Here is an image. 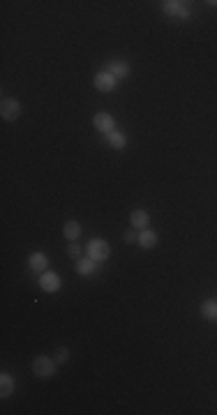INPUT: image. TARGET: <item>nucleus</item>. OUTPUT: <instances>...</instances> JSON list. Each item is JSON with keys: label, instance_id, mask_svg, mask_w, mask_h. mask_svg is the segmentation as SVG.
I'll return each mask as SVG.
<instances>
[{"label": "nucleus", "instance_id": "6e6552de", "mask_svg": "<svg viewBox=\"0 0 217 415\" xmlns=\"http://www.w3.org/2000/svg\"><path fill=\"white\" fill-rule=\"evenodd\" d=\"M130 224H132V229L134 231H143L148 224H150V217H148L146 210L139 208V210H134V213L130 215Z\"/></svg>", "mask_w": 217, "mask_h": 415}, {"label": "nucleus", "instance_id": "f03ea898", "mask_svg": "<svg viewBox=\"0 0 217 415\" xmlns=\"http://www.w3.org/2000/svg\"><path fill=\"white\" fill-rule=\"evenodd\" d=\"M88 256L95 258V261H106L108 256H111V247H108L106 240H102V238H92V240H88Z\"/></svg>", "mask_w": 217, "mask_h": 415}, {"label": "nucleus", "instance_id": "6ab92c4d", "mask_svg": "<svg viewBox=\"0 0 217 415\" xmlns=\"http://www.w3.org/2000/svg\"><path fill=\"white\" fill-rule=\"evenodd\" d=\"M136 240H139V235L134 233V229L127 231V233H125V242H136Z\"/></svg>", "mask_w": 217, "mask_h": 415}, {"label": "nucleus", "instance_id": "ddd939ff", "mask_svg": "<svg viewBox=\"0 0 217 415\" xmlns=\"http://www.w3.org/2000/svg\"><path fill=\"white\" fill-rule=\"evenodd\" d=\"M12 392H14V378H12L7 372H3L0 374V397L7 399Z\"/></svg>", "mask_w": 217, "mask_h": 415}, {"label": "nucleus", "instance_id": "423d86ee", "mask_svg": "<svg viewBox=\"0 0 217 415\" xmlns=\"http://www.w3.org/2000/svg\"><path fill=\"white\" fill-rule=\"evenodd\" d=\"M60 274H56V272H42V277H39V286H42V291H46V293H56V291L60 289Z\"/></svg>", "mask_w": 217, "mask_h": 415}, {"label": "nucleus", "instance_id": "2eb2a0df", "mask_svg": "<svg viewBox=\"0 0 217 415\" xmlns=\"http://www.w3.org/2000/svg\"><path fill=\"white\" fill-rule=\"evenodd\" d=\"M183 7H185V3H178V0H164L162 3L164 14H169V17H180Z\"/></svg>", "mask_w": 217, "mask_h": 415}, {"label": "nucleus", "instance_id": "f257e3e1", "mask_svg": "<svg viewBox=\"0 0 217 415\" xmlns=\"http://www.w3.org/2000/svg\"><path fill=\"white\" fill-rule=\"evenodd\" d=\"M56 358H49V355H37L33 360V374L39 378H51L56 374Z\"/></svg>", "mask_w": 217, "mask_h": 415}, {"label": "nucleus", "instance_id": "f3484780", "mask_svg": "<svg viewBox=\"0 0 217 415\" xmlns=\"http://www.w3.org/2000/svg\"><path fill=\"white\" fill-rule=\"evenodd\" d=\"M67 360H70V349H65V346L56 349V362L63 365V362H67Z\"/></svg>", "mask_w": 217, "mask_h": 415}, {"label": "nucleus", "instance_id": "a211bd4d", "mask_svg": "<svg viewBox=\"0 0 217 415\" xmlns=\"http://www.w3.org/2000/svg\"><path fill=\"white\" fill-rule=\"evenodd\" d=\"M67 254H70L72 258H76V261H79V258H81V254H83V247H81V245H74V242H72V245H67Z\"/></svg>", "mask_w": 217, "mask_h": 415}, {"label": "nucleus", "instance_id": "20e7f679", "mask_svg": "<svg viewBox=\"0 0 217 415\" xmlns=\"http://www.w3.org/2000/svg\"><path fill=\"white\" fill-rule=\"evenodd\" d=\"M0 115H3L7 122L17 120L19 115H21V104H19L17 99L5 97V99H3V104H0Z\"/></svg>", "mask_w": 217, "mask_h": 415}, {"label": "nucleus", "instance_id": "4468645a", "mask_svg": "<svg viewBox=\"0 0 217 415\" xmlns=\"http://www.w3.org/2000/svg\"><path fill=\"white\" fill-rule=\"evenodd\" d=\"M201 316L206 321H217V300H206L201 305Z\"/></svg>", "mask_w": 217, "mask_h": 415}, {"label": "nucleus", "instance_id": "39448f33", "mask_svg": "<svg viewBox=\"0 0 217 415\" xmlns=\"http://www.w3.org/2000/svg\"><path fill=\"white\" fill-rule=\"evenodd\" d=\"M92 125L97 127L102 134H111V131L116 129V120H114V115L106 113V111H99V113H95V118H92Z\"/></svg>", "mask_w": 217, "mask_h": 415}, {"label": "nucleus", "instance_id": "7ed1b4c3", "mask_svg": "<svg viewBox=\"0 0 217 415\" xmlns=\"http://www.w3.org/2000/svg\"><path fill=\"white\" fill-rule=\"evenodd\" d=\"M92 83H95V88H97L99 93H111L116 88V83H118V79H116L108 70H104V72H97V74H95Z\"/></svg>", "mask_w": 217, "mask_h": 415}, {"label": "nucleus", "instance_id": "dca6fc26", "mask_svg": "<svg viewBox=\"0 0 217 415\" xmlns=\"http://www.w3.org/2000/svg\"><path fill=\"white\" fill-rule=\"evenodd\" d=\"M106 141L111 143V148H116V150H120V148L127 146V136L123 134V131H118V129H114L111 134H106Z\"/></svg>", "mask_w": 217, "mask_h": 415}, {"label": "nucleus", "instance_id": "9b49d317", "mask_svg": "<svg viewBox=\"0 0 217 415\" xmlns=\"http://www.w3.org/2000/svg\"><path fill=\"white\" fill-rule=\"evenodd\" d=\"M95 270H97V261H95V258L88 256V258H79V261H76V272L81 274V277H88V274H92Z\"/></svg>", "mask_w": 217, "mask_h": 415}, {"label": "nucleus", "instance_id": "9d476101", "mask_svg": "<svg viewBox=\"0 0 217 415\" xmlns=\"http://www.w3.org/2000/svg\"><path fill=\"white\" fill-rule=\"evenodd\" d=\"M157 240H159V235L155 233V231H150V229H143L141 233H139V245L143 247V249H152V247L157 245Z\"/></svg>", "mask_w": 217, "mask_h": 415}, {"label": "nucleus", "instance_id": "1a4fd4ad", "mask_svg": "<svg viewBox=\"0 0 217 415\" xmlns=\"http://www.w3.org/2000/svg\"><path fill=\"white\" fill-rule=\"evenodd\" d=\"M108 72H111L118 81H125V79L130 77V65H127L125 60H111L108 62Z\"/></svg>", "mask_w": 217, "mask_h": 415}, {"label": "nucleus", "instance_id": "f8f14e48", "mask_svg": "<svg viewBox=\"0 0 217 415\" xmlns=\"http://www.w3.org/2000/svg\"><path fill=\"white\" fill-rule=\"evenodd\" d=\"M63 235H65L70 242L79 240V235H81V224H79V222H74V219L65 222V226H63Z\"/></svg>", "mask_w": 217, "mask_h": 415}, {"label": "nucleus", "instance_id": "0eeeda50", "mask_svg": "<svg viewBox=\"0 0 217 415\" xmlns=\"http://www.w3.org/2000/svg\"><path fill=\"white\" fill-rule=\"evenodd\" d=\"M28 265L33 272H46V265H49V256L44 254V251H33L30 256H28Z\"/></svg>", "mask_w": 217, "mask_h": 415}]
</instances>
